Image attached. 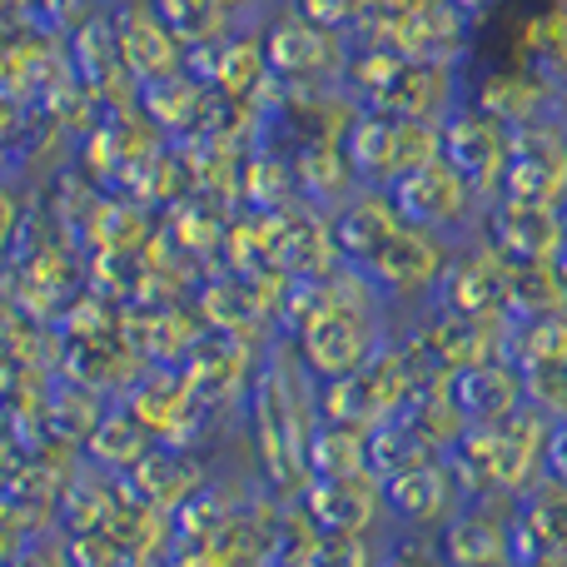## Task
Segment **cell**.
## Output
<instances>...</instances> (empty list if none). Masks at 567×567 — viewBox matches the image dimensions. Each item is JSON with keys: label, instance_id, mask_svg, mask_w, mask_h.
<instances>
[{"label": "cell", "instance_id": "1", "mask_svg": "<svg viewBox=\"0 0 567 567\" xmlns=\"http://www.w3.org/2000/svg\"><path fill=\"white\" fill-rule=\"evenodd\" d=\"M343 155H349L363 189H393L413 169H423L429 159L443 155V135L429 120L389 115V110H359L349 135H343Z\"/></svg>", "mask_w": 567, "mask_h": 567}, {"label": "cell", "instance_id": "2", "mask_svg": "<svg viewBox=\"0 0 567 567\" xmlns=\"http://www.w3.org/2000/svg\"><path fill=\"white\" fill-rule=\"evenodd\" d=\"M548 429L533 413H513L508 423L468 429L453 443V478L458 493H513L533 478Z\"/></svg>", "mask_w": 567, "mask_h": 567}, {"label": "cell", "instance_id": "3", "mask_svg": "<svg viewBox=\"0 0 567 567\" xmlns=\"http://www.w3.org/2000/svg\"><path fill=\"white\" fill-rule=\"evenodd\" d=\"M259 413V443H265V463L279 483H289L299 468H309V439H313V399L303 393L299 369L275 363L265 383L255 389Z\"/></svg>", "mask_w": 567, "mask_h": 567}, {"label": "cell", "instance_id": "4", "mask_svg": "<svg viewBox=\"0 0 567 567\" xmlns=\"http://www.w3.org/2000/svg\"><path fill=\"white\" fill-rule=\"evenodd\" d=\"M265 60L279 80H289V85L319 90V85L343 80V65H349V35L319 25V20H309V16H299V10H284L265 35Z\"/></svg>", "mask_w": 567, "mask_h": 567}, {"label": "cell", "instance_id": "5", "mask_svg": "<svg viewBox=\"0 0 567 567\" xmlns=\"http://www.w3.org/2000/svg\"><path fill=\"white\" fill-rule=\"evenodd\" d=\"M449 259H453L449 239L433 235V229L409 225V219H399V225L383 235V245L359 265V275L369 279L379 293H393V299H419V293L439 289Z\"/></svg>", "mask_w": 567, "mask_h": 567}, {"label": "cell", "instance_id": "6", "mask_svg": "<svg viewBox=\"0 0 567 567\" xmlns=\"http://www.w3.org/2000/svg\"><path fill=\"white\" fill-rule=\"evenodd\" d=\"M439 135H443V159L478 189L483 205L498 199L503 175H508V159H513V130L468 100V105H458L449 120H443Z\"/></svg>", "mask_w": 567, "mask_h": 567}, {"label": "cell", "instance_id": "7", "mask_svg": "<svg viewBox=\"0 0 567 567\" xmlns=\"http://www.w3.org/2000/svg\"><path fill=\"white\" fill-rule=\"evenodd\" d=\"M498 199H523V205L548 209L567 205V125L558 115L513 130V159Z\"/></svg>", "mask_w": 567, "mask_h": 567}, {"label": "cell", "instance_id": "8", "mask_svg": "<svg viewBox=\"0 0 567 567\" xmlns=\"http://www.w3.org/2000/svg\"><path fill=\"white\" fill-rule=\"evenodd\" d=\"M389 195H393V205H399V215L409 219V225L433 229V235H443V239L458 235V229H468L483 209L478 189H473L443 155L429 159L423 169H413L409 179H399Z\"/></svg>", "mask_w": 567, "mask_h": 567}, {"label": "cell", "instance_id": "9", "mask_svg": "<svg viewBox=\"0 0 567 567\" xmlns=\"http://www.w3.org/2000/svg\"><path fill=\"white\" fill-rule=\"evenodd\" d=\"M488 245L498 249L508 265H558L567 249L563 209L523 205V199H493Z\"/></svg>", "mask_w": 567, "mask_h": 567}, {"label": "cell", "instance_id": "10", "mask_svg": "<svg viewBox=\"0 0 567 567\" xmlns=\"http://www.w3.org/2000/svg\"><path fill=\"white\" fill-rule=\"evenodd\" d=\"M508 313H449L439 309V319L423 329L419 349L423 359H433L443 373L473 369V363H488L508 349Z\"/></svg>", "mask_w": 567, "mask_h": 567}, {"label": "cell", "instance_id": "11", "mask_svg": "<svg viewBox=\"0 0 567 567\" xmlns=\"http://www.w3.org/2000/svg\"><path fill=\"white\" fill-rule=\"evenodd\" d=\"M513 265L493 245L473 255H453L439 279V309L449 313H508Z\"/></svg>", "mask_w": 567, "mask_h": 567}, {"label": "cell", "instance_id": "12", "mask_svg": "<svg viewBox=\"0 0 567 567\" xmlns=\"http://www.w3.org/2000/svg\"><path fill=\"white\" fill-rule=\"evenodd\" d=\"M383 508V483L373 473H349V478H313L303 493V518L319 533H339V538H363L379 523Z\"/></svg>", "mask_w": 567, "mask_h": 567}, {"label": "cell", "instance_id": "13", "mask_svg": "<svg viewBox=\"0 0 567 567\" xmlns=\"http://www.w3.org/2000/svg\"><path fill=\"white\" fill-rule=\"evenodd\" d=\"M473 105L488 110L493 120H503L508 130L538 125V120L558 115V80H548L533 65H513V70H493L473 85Z\"/></svg>", "mask_w": 567, "mask_h": 567}, {"label": "cell", "instance_id": "14", "mask_svg": "<svg viewBox=\"0 0 567 567\" xmlns=\"http://www.w3.org/2000/svg\"><path fill=\"white\" fill-rule=\"evenodd\" d=\"M449 399L463 413L468 429H488V423H508L513 413H523V373L508 369L503 359L473 363V369L449 373Z\"/></svg>", "mask_w": 567, "mask_h": 567}, {"label": "cell", "instance_id": "15", "mask_svg": "<svg viewBox=\"0 0 567 567\" xmlns=\"http://www.w3.org/2000/svg\"><path fill=\"white\" fill-rule=\"evenodd\" d=\"M383 503H389L393 518H403L409 528H433V523L453 518V503H458V478H453L449 463H423L413 473L383 483Z\"/></svg>", "mask_w": 567, "mask_h": 567}, {"label": "cell", "instance_id": "16", "mask_svg": "<svg viewBox=\"0 0 567 567\" xmlns=\"http://www.w3.org/2000/svg\"><path fill=\"white\" fill-rule=\"evenodd\" d=\"M439 558L449 567H493L513 558V528L493 508H458L443 523Z\"/></svg>", "mask_w": 567, "mask_h": 567}, {"label": "cell", "instance_id": "17", "mask_svg": "<svg viewBox=\"0 0 567 567\" xmlns=\"http://www.w3.org/2000/svg\"><path fill=\"white\" fill-rule=\"evenodd\" d=\"M293 185L303 189L319 205L343 209L353 195H359V175H353L349 155H343V140H309L293 155Z\"/></svg>", "mask_w": 567, "mask_h": 567}, {"label": "cell", "instance_id": "18", "mask_svg": "<svg viewBox=\"0 0 567 567\" xmlns=\"http://www.w3.org/2000/svg\"><path fill=\"white\" fill-rule=\"evenodd\" d=\"M120 55H125V65L135 70V75H145V80H175V70H179V35L159 16L140 10L135 20H125V25H120Z\"/></svg>", "mask_w": 567, "mask_h": 567}, {"label": "cell", "instance_id": "19", "mask_svg": "<svg viewBox=\"0 0 567 567\" xmlns=\"http://www.w3.org/2000/svg\"><path fill=\"white\" fill-rule=\"evenodd\" d=\"M309 468H313V478L369 473V429H353V423H319L309 439Z\"/></svg>", "mask_w": 567, "mask_h": 567}, {"label": "cell", "instance_id": "20", "mask_svg": "<svg viewBox=\"0 0 567 567\" xmlns=\"http://www.w3.org/2000/svg\"><path fill=\"white\" fill-rule=\"evenodd\" d=\"M423 463H433V449L403 419H389V423H379V429H369V473L379 483L423 468Z\"/></svg>", "mask_w": 567, "mask_h": 567}, {"label": "cell", "instance_id": "21", "mask_svg": "<svg viewBox=\"0 0 567 567\" xmlns=\"http://www.w3.org/2000/svg\"><path fill=\"white\" fill-rule=\"evenodd\" d=\"M523 65L543 70L548 80H567V0H553L548 10L523 25Z\"/></svg>", "mask_w": 567, "mask_h": 567}, {"label": "cell", "instance_id": "22", "mask_svg": "<svg viewBox=\"0 0 567 567\" xmlns=\"http://www.w3.org/2000/svg\"><path fill=\"white\" fill-rule=\"evenodd\" d=\"M373 548L363 538H339V533H319V543L309 548L303 567H373Z\"/></svg>", "mask_w": 567, "mask_h": 567}, {"label": "cell", "instance_id": "23", "mask_svg": "<svg viewBox=\"0 0 567 567\" xmlns=\"http://www.w3.org/2000/svg\"><path fill=\"white\" fill-rule=\"evenodd\" d=\"M373 567H449L439 558V548H423V543H399L389 558H379Z\"/></svg>", "mask_w": 567, "mask_h": 567}, {"label": "cell", "instance_id": "24", "mask_svg": "<svg viewBox=\"0 0 567 567\" xmlns=\"http://www.w3.org/2000/svg\"><path fill=\"white\" fill-rule=\"evenodd\" d=\"M493 567H523V563H513V558H503V563H493Z\"/></svg>", "mask_w": 567, "mask_h": 567}, {"label": "cell", "instance_id": "25", "mask_svg": "<svg viewBox=\"0 0 567 567\" xmlns=\"http://www.w3.org/2000/svg\"><path fill=\"white\" fill-rule=\"evenodd\" d=\"M563 225H567V205H563Z\"/></svg>", "mask_w": 567, "mask_h": 567}]
</instances>
